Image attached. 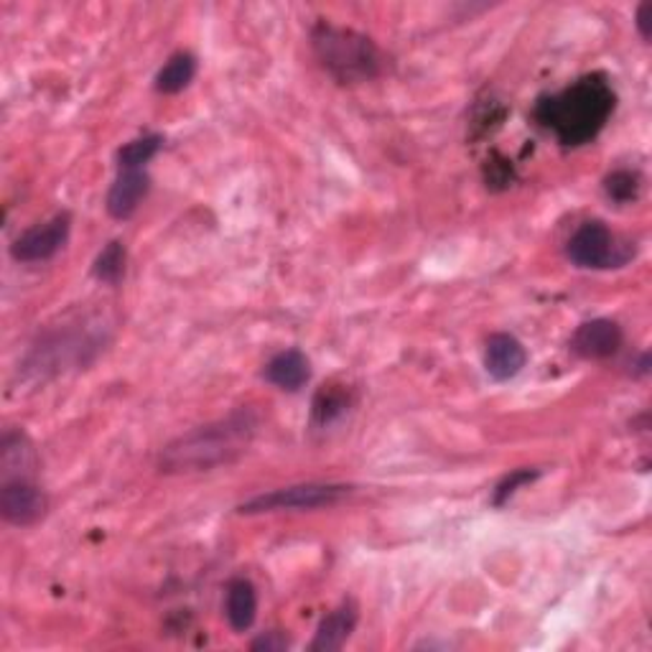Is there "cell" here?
<instances>
[{
    "label": "cell",
    "instance_id": "obj_9",
    "mask_svg": "<svg viewBox=\"0 0 652 652\" xmlns=\"http://www.w3.org/2000/svg\"><path fill=\"white\" fill-rule=\"evenodd\" d=\"M151 189V179L146 168H123L118 172L115 184L108 195V214L115 220H131L141 201L146 199Z\"/></svg>",
    "mask_w": 652,
    "mask_h": 652
},
{
    "label": "cell",
    "instance_id": "obj_6",
    "mask_svg": "<svg viewBox=\"0 0 652 652\" xmlns=\"http://www.w3.org/2000/svg\"><path fill=\"white\" fill-rule=\"evenodd\" d=\"M49 510V497L34 479H8L0 487V515L15 528H31L44 520Z\"/></svg>",
    "mask_w": 652,
    "mask_h": 652
},
{
    "label": "cell",
    "instance_id": "obj_17",
    "mask_svg": "<svg viewBox=\"0 0 652 652\" xmlns=\"http://www.w3.org/2000/svg\"><path fill=\"white\" fill-rule=\"evenodd\" d=\"M125 261H128L125 245L120 243V240H112V243L104 245V251L98 255V261H95V268H92L95 278L110 286L120 284V278L125 276Z\"/></svg>",
    "mask_w": 652,
    "mask_h": 652
},
{
    "label": "cell",
    "instance_id": "obj_3",
    "mask_svg": "<svg viewBox=\"0 0 652 652\" xmlns=\"http://www.w3.org/2000/svg\"><path fill=\"white\" fill-rule=\"evenodd\" d=\"M311 46L321 67L344 85L367 82L380 75L383 56L373 38L334 23H317L311 31Z\"/></svg>",
    "mask_w": 652,
    "mask_h": 652
},
{
    "label": "cell",
    "instance_id": "obj_4",
    "mask_svg": "<svg viewBox=\"0 0 652 652\" xmlns=\"http://www.w3.org/2000/svg\"><path fill=\"white\" fill-rule=\"evenodd\" d=\"M352 495L350 485H327V482H309V485H294L273 489L268 495H257L237 507L240 515H265L286 510H319L332 507Z\"/></svg>",
    "mask_w": 652,
    "mask_h": 652
},
{
    "label": "cell",
    "instance_id": "obj_15",
    "mask_svg": "<svg viewBox=\"0 0 652 652\" xmlns=\"http://www.w3.org/2000/svg\"><path fill=\"white\" fill-rule=\"evenodd\" d=\"M224 611H228V622L235 632L251 630L257 617V594L255 586L247 578H232L228 584V601H224Z\"/></svg>",
    "mask_w": 652,
    "mask_h": 652
},
{
    "label": "cell",
    "instance_id": "obj_11",
    "mask_svg": "<svg viewBox=\"0 0 652 652\" xmlns=\"http://www.w3.org/2000/svg\"><path fill=\"white\" fill-rule=\"evenodd\" d=\"M0 469H3V482L34 479L36 452L23 431H8L0 441Z\"/></svg>",
    "mask_w": 652,
    "mask_h": 652
},
{
    "label": "cell",
    "instance_id": "obj_1",
    "mask_svg": "<svg viewBox=\"0 0 652 652\" xmlns=\"http://www.w3.org/2000/svg\"><path fill=\"white\" fill-rule=\"evenodd\" d=\"M257 431V418L253 410H235L222 421L199 426L184 433L161 452L158 466L166 474L209 472L214 466L235 462L247 452Z\"/></svg>",
    "mask_w": 652,
    "mask_h": 652
},
{
    "label": "cell",
    "instance_id": "obj_7",
    "mask_svg": "<svg viewBox=\"0 0 652 652\" xmlns=\"http://www.w3.org/2000/svg\"><path fill=\"white\" fill-rule=\"evenodd\" d=\"M69 230H71V217L67 212L56 214L54 220L44 224H36V228L23 232V235L11 245L13 261L19 263L52 261V257L67 245Z\"/></svg>",
    "mask_w": 652,
    "mask_h": 652
},
{
    "label": "cell",
    "instance_id": "obj_21",
    "mask_svg": "<svg viewBox=\"0 0 652 652\" xmlns=\"http://www.w3.org/2000/svg\"><path fill=\"white\" fill-rule=\"evenodd\" d=\"M288 645H291V642H288V638L284 632H265L263 638H257L255 642H253V650H257V652H280V650H286Z\"/></svg>",
    "mask_w": 652,
    "mask_h": 652
},
{
    "label": "cell",
    "instance_id": "obj_13",
    "mask_svg": "<svg viewBox=\"0 0 652 652\" xmlns=\"http://www.w3.org/2000/svg\"><path fill=\"white\" fill-rule=\"evenodd\" d=\"M263 377L280 390H291V393L301 390L311 377L309 357L299 350L280 352L268 362V365H265Z\"/></svg>",
    "mask_w": 652,
    "mask_h": 652
},
{
    "label": "cell",
    "instance_id": "obj_20",
    "mask_svg": "<svg viewBox=\"0 0 652 652\" xmlns=\"http://www.w3.org/2000/svg\"><path fill=\"white\" fill-rule=\"evenodd\" d=\"M538 474L541 472H530V469H518V472H512L510 477H505L500 485H497V489H495V505L497 507H502L507 500H510V497L518 493V487H522V485H530V482L533 479H538Z\"/></svg>",
    "mask_w": 652,
    "mask_h": 652
},
{
    "label": "cell",
    "instance_id": "obj_19",
    "mask_svg": "<svg viewBox=\"0 0 652 652\" xmlns=\"http://www.w3.org/2000/svg\"><path fill=\"white\" fill-rule=\"evenodd\" d=\"M604 191H607L609 199L619 201V205H627V201H634L640 195V176L634 172H615L604 179Z\"/></svg>",
    "mask_w": 652,
    "mask_h": 652
},
{
    "label": "cell",
    "instance_id": "obj_8",
    "mask_svg": "<svg viewBox=\"0 0 652 652\" xmlns=\"http://www.w3.org/2000/svg\"><path fill=\"white\" fill-rule=\"evenodd\" d=\"M622 329L611 319H592L571 336V350L584 360H607L622 347Z\"/></svg>",
    "mask_w": 652,
    "mask_h": 652
},
{
    "label": "cell",
    "instance_id": "obj_10",
    "mask_svg": "<svg viewBox=\"0 0 652 652\" xmlns=\"http://www.w3.org/2000/svg\"><path fill=\"white\" fill-rule=\"evenodd\" d=\"M528 352L522 347V342L512 334H493L487 340L485 350V367L493 380L505 383L512 380L515 375L526 367Z\"/></svg>",
    "mask_w": 652,
    "mask_h": 652
},
{
    "label": "cell",
    "instance_id": "obj_22",
    "mask_svg": "<svg viewBox=\"0 0 652 652\" xmlns=\"http://www.w3.org/2000/svg\"><path fill=\"white\" fill-rule=\"evenodd\" d=\"M634 23H638L640 36L645 38V42H650L652 38V0H645V3L638 8V21Z\"/></svg>",
    "mask_w": 652,
    "mask_h": 652
},
{
    "label": "cell",
    "instance_id": "obj_5",
    "mask_svg": "<svg viewBox=\"0 0 652 652\" xmlns=\"http://www.w3.org/2000/svg\"><path fill=\"white\" fill-rule=\"evenodd\" d=\"M568 261L578 265V268H619L630 261L632 251L619 243L617 235H611V230L601 222H584L582 228L574 232V237L568 240L566 247Z\"/></svg>",
    "mask_w": 652,
    "mask_h": 652
},
{
    "label": "cell",
    "instance_id": "obj_14",
    "mask_svg": "<svg viewBox=\"0 0 652 652\" xmlns=\"http://www.w3.org/2000/svg\"><path fill=\"white\" fill-rule=\"evenodd\" d=\"M350 408H352V390L347 385H336V383L321 385L311 402V423L317 426V429H327V426H332L340 421V418L347 416Z\"/></svg>",
    "mask_w": 652,
    "mask_h": 652
},
{
    "label": "cell",
    "instance_id": "obj_16",
    "mask_svg": "<svg viewBox=\"0 0 652 652\" xmlns=\"http://www.w3.org/2000/svg\"><path fill=\"white\" fill-rule=\"evenodd\" d=\"M197 75V59L195 54L179 52L168 59L156 75V90L161 95H179L191 85Z\"/></svg>",
    "mask_w": 652,
    "mask_h": 652
},
{
    "label": "cell",
    "instance_id": "obj_18",
    "mask_svg": "<svg viewBox=\"0 0 652 652\" xmlns=\"http://www.w3.org/2000/svg\"><path fill=\"white\" fill-rule=\"evenodd\" d=\"M161 146H164L161 135H143V139L125 143V146L118 151V172H123V168H143L153 156H156Z\"/></svg>",
    "mask_w": 652,
    "mask_h": 652
},
{
    "label": "cell",
    "instance_id": "obj_12",
    "mask_svg": "<svg viewBox=\"0 0 652 652\" xmlns=\"http://www.w3.org/2000/svg\"><path fill=\"white\" fill-rule=\"evenodd\" d=\"M357 627V607L354 601H344L342 607H336L334 611L321 619L317 638L311 642V652H334L342 650L344 642L350 640V634Z\"/></svg>",
    "mask_w": 652,
    "mask_h": 652
},
{
    "label": "cell",
    "instance_id": "obj_2",
    "mask_svg": "<svg viewBox=\"0 0 652 652\" xmlns=\"http://www.w3.org/2000/svg\"><path fill=\"white\" fill-rule=\"evenodd\" d=\"M615 110V92L599 77L578 79L574 87L538 104L535 115L566 146L594 139Z\"/></svg>",
    "mask_w": 652,
    "mask_h": 652
}]
</instances>
